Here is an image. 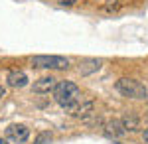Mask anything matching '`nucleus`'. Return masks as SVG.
Listing matches in <instances>:
<instances>
[{"mask_svg":"<svg viewBox=\"0 0 148 144\" xmlns=\"http://www.w3.org/2000/svg\"><path fill=\"white\" fill-rule=\"evenodd\" d=\"M105 134H107V136H113V138H119V136L126 134V130L123 128L121 121H111V122L105 124Z\"/></svg>","mask_w":148,"mask_h":144,"instance_id":"obj_8","label":"nucleus"},{"mask_svg":"<svg viewBox=\"0 0 148 144\" xmlns=\"http://www.w3.org/2000/svg\"><path fill=\"white\" fill-rule=\"evenodd\" d=\"M121 124H123V128H125L126 132H134L138 130V126H140V121H138V117L134 115H126L121 119Z\"/></svg>","mask_w":148,"mask_h":144,"instance_id":"obj_10","label":"nucleus"},{"mask_svg":"<svg viewBox=\"0 0 148 144\" xmlns=\"http://www.w3.org/2000/svg\"><path fill=\"white\" fill-rule=\"evenodd\" d=\"M0 144H10V142H8L6 138H2V136H0Z\"/></svg>","mask_w":148,"mask_h":144,"instance_id":"obj_14","label":"nucleus"},{"mask_svg":"<svg viewBox=\"0 0 148 144\" xmlns=\"http://www.w3.org/2000/svg\"><path fill=\"white\" fill-rule=\"evenodd\" d=\"M4 95H6V89H4V87H0V99H2Z\"/></svg>","mask_w":148,"mask_h":144,"instance_id":"obj_13","label":"nucleus"},{"mask_svg":"<svg viewBox=\"0 0 148 144\" xmlns=\"http://www.w3.org/2000/svg\"><path fill=\"white\" fill-rule=\"evenodd\" d=\"M53 99L59 107L73 111L81 99V89L73 81H57L56 89H53Z\"/></svg>","mask_w":148,"mask_h":144,"instance_id":"obj_1","label":"nucleus"},{"mask_svg":"<svg viewBox=\"0 0 148 144\" xmlns=\"http://www.w3.org/2000/svg\"><path fill=\"white\" fill-rule=\"evenodd\" d=\"M49 142H51V132H42L36 138L34 144H49Z\"/></svg>","mask_w":148,"mask_h":144,"instance_id":"obj_11","label":"nucleus"},{"mask_svg":"<svg viewBox=\"0 0 148 144\" xmlns=\"http://www.w3.org/2000/svg\"><path fill=\"white\" fill-rule=\"evenodd\" d=\"M101 65H103V59L91 57V59H83L79 63V67H77V71H79L81 75H91V73H97L101 69Z\"/></svg>","mask_w":148,"mask_h":144,"instance_id":"obj_7","label":"nucleus"},{"mask_svg":"<svg viewBox=\"0 0 148 144\" xmlns=\"http://www.w3.org/2000/svg\"><path fill=\"white\" fill-rule=\"evenodd\" d=\"M32 65L38 69H67L69 59L63 56H34Z\"/></svg>","mask_w":148,"mask_h":144,"instance_id":"obj_3","label":"nucleus"},{"mask_svg":"<svg viewBox=\"0 0 148 144\" xmlns=\"http://www.w3.org/2000/svg\"><path fill=\"white\" fill-rule=\"evenodd\" d=\"M57 85V79L51 77V75H46V77H40L38 81H34V85H32V91L38 93V95H46L49 91H53Z\"/></svg>","mask_w":148,"mask_h":144,"instance_id":"obj_5","label":"nucleus"},{"mask_svg":"<svg viewBox=\"0 0 148 144\" xmlns=\"http://www.w3.org/2000/svg\"><path fill=\"white\" fill-rule=\"evenodd\" d=\"M4 136L12 144H24V142H28V138H30V128L26 124H10L4 130Z\"/></svg>","mask_w":148,"mask_h":144,"instance_id":"obj_4","label":"nucleus"},{"mask_svg":"<svg viewBox=\"0 0 148 144\" xmlns=\"http://www.w3.org/2000/svg\"><path fill=\"white\" fill-rule=\"evenodd\" d=\"M93 111H95V103H93V101H87V103H81L79 107H75V109H73V115H75L77 119H87Z\"/></svg>","mask_w":148,"mask_h":144,"instance_id":"obj_9","label":"nucleus"},{"mask_svg":"<svg viewBox=\"0 0 148 144\" xmlns=\"http://www.w3.org/2000/svg\"><path fill=\"white\" fill-rule=\"evenodd\" d=\"M142 138H144V142L148 144V128H144V132H142Z\"/></svg>","mask_w":148,"mask_h":144,"instance_id":"obj_12","label":"nucleus"},{"mask_svg":"<svg viewBox=\"0 0 148 144\" xmlns=\"http://www.w3.org/2000/svg\"><path fill=\"white\" fill-rule=\"evenodd\" d=\"M6 83L8 87H14V89H22L28 85V75L24 71H18V69H12L10 73L6 75Z\"/></svg>","mask_w":148,"mask_h":144,"instance_id":"obj_6","label":"nucleus"},{"mask_svg":"<svg viewBox=\"0 0 148 144\" xmlns=\"http://www.w3.org/2000/svg\"><path fill=\"white\" fill-rule=\"evenodd\" d=\"M114 87L116 91L121 93V95H125L128 99H146L148 97V89L136 81V79H130V77H123L119 79L116 83H114Z\"/></svg>","mask_w":148,"mask_h":144,"instance_id":"obj_2","label":"nucleus"}]
</instances>
